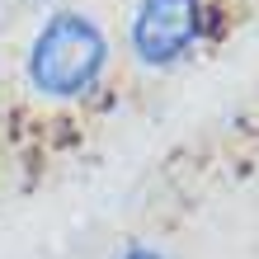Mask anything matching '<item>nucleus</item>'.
Returning a JSON list of instances; mask_svg holds the SVG:
<instances>
[{
	"mask_svg": "<svg viewBox=\"0 0 259 259\" xmlns=\"http://www.w3.org/2000/svg\"><path fill=\"white\" fill-rule=\"evenodd\" d=\"M207 5L203 0H137L132 10V57L142 66H175L193 52V42L203 38Z\"/></svg>",
	"mask_w": 259,
	"mask_h": 259,
	"instance_id": "nucleus-2",
	"label": "nucleus"
},
{
	"mask_svg": "<svg viewBox=\"0 0 259 259\" xmlns=\"http://www.w3.org/2000/svg\"><path fill=\"white\" fill-rule=\"evenodd\" d=\"M109 66V38L95 14L57 10L28 42V85L42 99H85Z\"/></svg>",
	"mask_w": 259,
	"mask_h": 259,
	"instance_id": "nucleus-1",
	"label": "nucleus"
},
{
	"mask_svg": "<svg viewBox=\"0 0 259 259\" xmlns=\"http://www.w3.org/2000/svg\"><path fill=\"white\" fill-rule=\"evenodd\" d=\"M113 259H170V254L156 250V245H127V250H118Z\"/></svg>",
	"mask_w": 259,
	"mask_h": 259,
	"instance_id": "nucleus-3",
	"label": "nucleus"
}]
</instances>
